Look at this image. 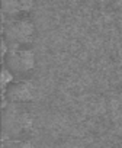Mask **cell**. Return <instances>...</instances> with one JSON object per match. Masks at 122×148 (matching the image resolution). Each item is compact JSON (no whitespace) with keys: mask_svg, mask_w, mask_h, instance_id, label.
Here are the masks:
<instances>
[{"mask_svg":"<svg viewBox=\"0 0 122 148\" xmlns=\"http://www.w3.org/2000/svg\"><path fill=\"white\" fill-rule=\"evenodd\" d=\"M5 70L15 80H31L36 68V60L32 48L8 49L3 55Z\"/></svg>","mask_w":122,"mask_h":148,"instance_id":"cell-3","label":"cell"},{"mask_svg":"<svg viewBox=\"0 0 122 148\" xmlns=\"http://www.w3.org/2000/svg\"><path fill=\"white\" fill-rule=\"evenodd\" d=\"M2 134L5 139L29 141L34 134V118L26 105L6 103L2 116Z\"/></svg>","mask_w":122,"mask_h":148,"instance_id":"cell-1","label":"cell"},{"mask_svg":"<svg viewBox=\"0 0 122 148\" xmlns=\"http://www.w3.org/2000/svg\"><path fill=\"white\" fill-rule=\"evenodd\" d=\"M2 148H35L31 141H18V139H5Z\"/></svg>","mask_w":122,"mask_h":148,"instance_id":"cell-6","label":"cell"},{"mask_svg":"<svg viewBox=\"0 0 122 148\" xmlns=\"http://www.w3.org/2000/svg\"><path fill=\"white\" fill-rule=\"evenodd\" d=\"M2 35H3V44L6 45L8 49H23L32 47L36 29L34 22L28 16L6 19Z\"/></svg>","mask_w":122,"mask_h":148,"instance_id":"cell-2","label":"cell"},{"mask_svg":"<svg viewBox=\"0 0 122 148\" xmlns=\"http://www.w3.org/2000/svg\"><path fill=\"white\" fill-rule=\"evenodd\" d=\"M34 8V0H2V12L6 19L25 18Z\"/></svg>","mask_w":122,"mask_h":148,"instance_id":"cell-5","label":"cell"},{"mask_svg":"<svg viewBox=\"0 0 122 148\" xmlns=\"http://www.w3.org/2000/svg\"><path fill=\"white\" fill-rule=\"evenodd\" d=\"M31 80H13L5 87L6 103L15 105H29L34 102L36 92Z\"/></svg>","mask_w":122,"mask_h":148,"instance_id":"cell-4","label":"cell"}]
</instances>
